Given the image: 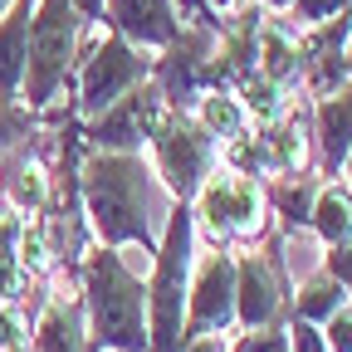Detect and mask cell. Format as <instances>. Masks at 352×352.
Segmentation results:
<instances>
[{
    "instance_id": "5bb4252c",
    "label": "cell",
    "mask_w": 352,
    "mask_h": 352,
    "mask_svg": "<svg viewBox=\"0 0 352 352\" xmlns=\"http://www.w3.org/2000/svg\"><path fill=\"white\" fill-rule=\"evenodd\" d=\"M352 152V83L333 98L314 103V171L323 182H338Z\"/></svg>"
},
{
    "instance_id": "d6986e66",
    "label": "cell",
    "mask_w": 352,
    "mask_h": 352,
    "mask_svg": "<svg viewBox=\"0 0 352 352\" xmlns=\"http://www.w3.org/2000/svg\"><path fill=\"white\" fill-rule=\"evenodd\" d=\"M308 230H314L323 245L352 240V191H347L342 182H323V186H318L314 215H308Z\"/></svg>"
},
{
    "instance_id": "e0dca14e",
    "label": "cell",
    "mask_w": 352,
    "mask_h": 352,
    "mask_svg": "<svg viewBox=\"0 0 352 352\" xmlns=\"http://www.w3.org/2000/svg\"><path fill=\"white\" fill-rule=\"evenodd\" d=\"M30 15H34V0H15V6L0 15V103H20L25 50H30Z\"/></svg>"
},
{
    "instance_id": "d4e9b609",
    "label": "cell",
    "mask_w": 352,
    "mask_h": 352,
    "mask_svg": "<svg viewBox=\"0 0 352 352\" xmlns=\"http://www.w3.org/2000/svg\"><path fill=\"white\" fill-rule=\"evenodd\" d=\"M30 132H39V122H34L20 103H0V157H6L15 142H25Z\"/></svg>"
},
{
    "instance_id": "ba28073f",
    "label": "cell",
    "mask_w": 352,
    "mask_h": 352,
    "mask_svg": "<svg viewBox=\"0 0 352 352\" xmlns=\"http://www.w3.org/2000/svg\"><path fill=\"white\" fill-rule=\"evenodd\" d=\"M147 147H152L157 176H162V186L171 191V201H186V206H191V196L201 191V182L220 162V142L191 113H176V108H171V118L162 122V132Z\"/></svg>"
},
{
    "instance_id": "4dcf8cb0",
    "label": "cell",
    "mask_w": 352,
    "mask_h": 352,
    "mask_svg": "<svg viewBox=\"0 0 352 352\" xmlns=\"http://www.w3.org/2000/svg\"><path fill=\"white\" fill-rule=\"evenodd\" d=\"M182 352H226V342L220 338H191V342H182Z\"/></svg>"
},
{
    "instance_id": "277c9868",
    "label": "cell",
    "mask_w": 352,
    "mask_h": 352,
    "mask_svg": "<svg viewBox=\"0 0 352 352\" xmlns=\"http://www.w3.org/2000/svg\"><path fill=\"white\" fill-rule=\"evenodd\" d=\"M191 245H196L191 206L171 201L166 235L152 254V284H147V352H182L186 289H191Z\"/></svg>"
},
{
    "instance_id": "1f68e13d",
    "label": "cell",
    "mask_w": 352,
    "mask_h": 352,
    "mask_svg": "<svg viewBox=\"0 0 352 352\" xmlns=\"http://www.w3.org/2000/svg\"><path fill=\"white\" fill-rule=\"evenodd\" d=\"M254 6H264V10H274V15H284V10L294 6V0H254Z\"/></svg>"
},
{
    "instance_id": "8fae6325",
    "label": "cell",
    "mask_w": 352,
    "mask_h": 352,
    "mask_svg": "<svg viewBox=\"0 0 352 352\" xmlns=\"http://www.w3.org/2000/svg\"><path fill=\"white\" fill-rule=\"evenodd\" d=\"M230 323H235V254L230 250H210L191 270L182 342H191V338H220Z\"/></svg>"
},
{
    "instance_id": "603a6c76",
    "label": "cell",
    "mask_w": 352,
    "mask_h": 352,
    "mask_svg": "<svg viewBox=\"0 0 352 352\" xmlns=\"http://www.w3.org/2000/svg\"><path fill=\"white\" fill-rule=\"evenodd\" d=\"M235 94H240V108H245V118H250V127H270L284 108H289V88H279V83H270V78H264V74H250L240 88H235Z\"/></svg>"
},
{
    "instance_id": "30bf717a",
    "label": "cell",
    "mask_w": 352,
    "mask_h": 352,
    "mask_svg": "<svg viewBox=\"0 0 352 352\" xmlns=\"http://www.w3.org/2000/svg\"><path fill=\"white\" fill-rule=\"evenodd\" d=\"M284 235L270 230L264 235V254L250 250L235 259V323L245 333L274 328L284 303H289V279H284Z\"/></svg>"
},
{
    "instance_id": "8992f818",
    "label": "cell",
    "mask_w": 352,
    "mask_h": 352,
    "mask_svg": "<svg viewBox=\"0 0 352 352\" xmlns=\"http://www.w3.org/2000/svg\"><path fill=\"white\" fill-rule=\"evenodd\" d=\"M142 78H152V59L142 50H132L122 34H98L88 50H78V64H74V118L88 122L98 118L103 108H113L127 88H138Z\"/></svg>"
},
{
    "instance_id": "52a82bcc",
    "label": "cell",
    "mask_w": 352,
    "mask_h": 352,
    "mask_svg": "<svg viewBox=\"0 0 352 352\" xmlns=\"http://www.w3.org/2000/svg\"><path fill=\"white\" fill-rule=\"evenodd\" d=\"M166 118H171V103L162 98V88L152 78H142L113 108L78 122V142H83V152H142L162 132Z\"/></svg>"
},
{
    "instance_id": "7a4b0ae2",
    "label": "cell",
    "mask_w": 352,
    "mask_h": 352,
    "mask_svg": "<svg viewBox=\"0 0 352 352\" xmlns=\"http://www.w3.org/2000/svg\"><path fill=\"white\" fill-rule=\"evenodd\" d=\"M83 20L74 0H34L30 15V50H25V83H20V108L44 122H69L74 108L64 103L74 88V64L83 50Z\"/></svg>"
},
{
    "instance_id": "9a60e30c",
    "label": "cell",
    "mask_w": 352,
    "mask_h": 352,
    "mask_svg": "<svg viewBox=\"0 0 352 352\" xmlns=\"http://www.w3.org/2000/svg\"><path fill=\"white\" fill-rule=\"evenodd\" d=\"M34 347L30 352H88V333H83V303L74 294H50L44 314L34 318Z\"/></svg>"
},
{
    "instance_id": "e575fe53",
    "label": "cell",
    "mask_w": 352,
    "mask_h": 352,
    "mask_svg": "<svg viewBox=\"0 0 352 352\" xmlns=\"http://www.w3.org/2000/svg\"><path fill=\"white\" fill-rule=\"evenodd\" d=\"M10 6H15V0H0V15H6V10H10Z\"/></svg>"
},
{
    "instance_id": "4316f807",
    "label": "cell",
    "mask_w": 352,
    "mask_h": 352,
    "mask_svg": "<svg viewBox=\"0 0 352 352\" xmlns=\"http://www.w3.org/2000/svg\"><path fill=\"white\" fill-rule=\"evenodd\" d=\"M284 338H289V352H328V338H323V328H318V323L289 318Z\"/></svg>"
},
{
    "instance_id": "f1b7e54d",
    "label": "cell",
    "mask_w": 352,
    "mask_h": 352,
    "mask_svg": "<svg viewBox=\"0 0 352 352\" xmlns=\"http://www.w3.org/2000/svg\"><path fill=\"white\" fill-rule=\"evenodd\" d=\"M323 338H328V352H352V308L347 303L323 323Z\"/></svg>"
},
{
    "instance_id": "9c48e42d",
    "label": "cell",
    "mask_w": 352,
    "mask_h": 352,
    "mask_svg": "<svg viewBox=\"0 0 352 352\" xmlns=\"http://www.w3.org/2000/svg\"><path fill=\"white\" fill-rule=\"evenodd\" d=\"M215 44H220V30L191 20L162 50V59H152V83L176 113H186L206 88H215Z\"/></svg>"
},
{
    "instance_id": "836d02e7",
    "label": "cell",
    "mask_w": 352,
    "mask_h": 352,
    "mask_svg": "<svg viewBox=\"0 0 352 352\" xmlns=\"http://www.w3.org/2000/svg\"><path fill=\"white\" fill-rule=\"evenodd\" d=\"M342 186L352 191V152H347V162H342Z\"/></svg>"
},
{
    "instance_id": "d590c367",
    "label": "cell",
    "mask_w": 352,
    "mask_h": 352,
    "mask_svg": "<svg viewBox=\"0 0 352 352\" xmlns=\"http://www.w3.org/2000/svg\"><path fill=\"white\" fill-rule=\"evenodd\" d=\"M10 352H25V347H10Z\"/></svg>"
},
{
    "instance_id": "7c38bea8",
    "label": "cell",
    "mask_w": 352,
    "mask_h": 352,
    "mask_svg": "<svg viewBox=\"0 0 352 352\" xmlns=\"http://www.w3.org/2000/svg\"><path fill=\"white\" fill-rule=\"evenodd\" d=\"M103 25L122 34L132 50L162 54L182 34V10H176V0H103Z\"/></svg>"
},
{
    "instance_id": "5b68a950",
    "label": "cell",
    "mask_w": 352,
    "mask_h": 352,
    "mask_svg": "<svg viewBox=\"0 0 352 352\" xmlns=\"http://www.w3.org/2000/svg\"><path fill=\"white\" fill-rule=\"evenodd\" d=\"M191 220H196V230L210 240V250H230L240 240H264L274 230L270 201H264V182L240 176V171H226L220 162L201 182V191L191 196Z\"/></svg>"
},
{
    "instance_id": "ffe728a7",
    "label": "cell",
    "mask_w": 352,
    "mask_h": 352,
    "mask_svg": "<svg viewBox=\"0 0 352 352\" xmlns=\"http://www.w3.org/2000/svg\"><path fill=\"white\" fill-rule=\"evenodd\" d=\"M215 142H226V138H235V132H245L250 127V118H245V108H240V94L235 88H206V94L186 108Z\"/></svg>"
},
{
    "instance_id": "83f0119b",
    "label": "cell",
    "mask_w": 352,
    "mask_h": 352,
    "mask_svg": "<svg viewBox=\"0 0 352 352\" xmlns=\"http://www.w3.org/2000/svg\"><path fill=\"white\" fill-rule=\"evenodd\" d=\"M25 347V308L20 303H0V352Z\"/></svg>"
},
{
    "instance_id": "cb8c5ba5",
    "label": "cell",
    "mask_w": 352,
    "mask_h": 352,
    "mask_svg": "<svg viewBox=\"0 0 352 352\" xmlns=\"http://www.w3.org/2000/svg\"><path fill=\"white\" fill-rule=\"evenodd\" d=\"M15 254H20V264L30 270V279H50V274L59 270L54 245H50V235H44V220H39V215H25L20 240H15Z\"/></svg>"
},
{
    "instance_id": "d6a6232c",
    "label": "cell",
    "mask_w": 352,
    "mask_h": 352,
    "mask_svg": "<svg viewBox=\"0 0 352 352\" xmlns=\"http://www.w3.org/2000/svg\"><path fill=\"white\" fill-rule=\"evenodd\" d=\"M210 10H215V15H220V10H230V15H235V10H240V0H210Z\"/></svg>"
},
{
    "instance_id": "44dd1931",
    "label": "cell",
    "mask_w": 352,
    "mask_h": 352,
    "mask_svg": "<svg viewBox=\"0 0 352 352\" xmlns=\"http://www.w3.org/2000/svg\"><path fill=\"white\" fill-rule=\"evenodd\" d=\"M220 166H226V171H240V176H254V182H270L274 166H270L264 127H245V132H235V138L220 142Z\"/></svg>"
},
{
    "instance_id": "6da1fadb",
    "label": "cell",
    "mask_w": 352,
    "mask_h": 352,
    "mask_svg": "<svg viewBox=\"0 0 352 352\" xmlns=\"http://www.w3.org/2000/svg\"><path fill=\"white\" fill-rule=\"evenodd\" d=\"M78 201H83V220L98 245L108 250L142 245L147 254H157V240L147 230L152 166L142 162V152H83Z\"/></svg>"
},
{
    "instance_id": "3957f363",
    "label": "cell",
    "mask_w": 352,
    "mask_h": 352,
    "mask_svg": "<svg viewBox=\"0 0 352 352\" xmlns=\"http://www.w3.org/2000/svg\"><path fill=\"white\" fill-rule=\"evenodd\" d=\"M78 303L98 352H147V284L118 250L94 245L78 259Z\"/></svg>"
},
{
    "instance_id": "484cf974",
    "label": "cell",
    "mask_w": 352,
    "mask_h": 352,
    "mask_svg": "<svg viewBox=\"0 0 352 352\" xmlns=\"http://www.w3.org/2000/svg\"><path fill=\"white\" fill-rule=\"evenodd\" d=\"M342 10H352V0H294V6H289V15L298 20V30L328 25V20H338Z\"/></svg>"
},
{
    "instance_id": "2e32d148",
    "label": "cell",
    "mask_w": 352,
    "mask_h": 352,
    "mask_svg": "<svg viewBox=\"0 0 352 352\" xmlns=\"http://www.w3.org/2000/svg\"><path fill=\"white\" fill-rule=\"evenodd\" d=\"M318 186H323L318 171H298V176H274V182H264V201H270V215H274L279 235L308 230V215H314Z\"/></svg>"
},
{
    "instance_id": "4fadbf2b",
    "label": "cell",
    "mask_w": 352,
    "mask_h": 352,
    "mask_svg": "<svg viewBox=\"0 0 352 352\" xmlns=\"http://www.w3.org/2000/svg\"><path fill=\"white\" fill-rule=\"evenodd\" d=\"M264 142H270V166L274 176H298L314 171V103L308 98H289V108L264 127ZM270 176V182H274Z\"/></svg>"
},
{
    "instance_id": "f546056e",
    "label": "cell",
    "mask_w": 352,
    "mask_h": 352,
    "mask_svg": "<svg viewBox=\"0 0 352 352\" xmlns=\"http://www.w3.org/2000/svg\"><path fill=\"white\" fill-rule=\"evenodd\" d=\"M235 352H289V338L274 333V328H259V333H245L235 342Z\"/></svg>"
},
{
    "instance_id": "ac0fdd59",
    "label": "cell",
    "mask_w": 352,
    "mask_h": 352,
    "mask_svg": "<svg viewBox=\"0 0 352 352\" xmlns=\"http://www.w3.org/2000/svg\"><path fill=\"white\" fill-rule=\"evenodd\" d=\"M298 69H303V59H298V34L284 30V20L264 15V25H259V64H254V74H264L270 83L289 88V83L298 78Z\"/></svg>"
},
{
    "instance_id": "7402d4cb",
    "label": "cell",
    "mask_w": 352,
    "mask_h": 352,
    "mask_svg": "<svg viewBox=\"0 0 352 352\" xmlns=\"http://www.w3.org/2000/svg\"><path fill=\"white\" fill-rule=\"evenodd\" d=\"M342 303H347V289H342L333 274L318 270L314 279H308V284L294 294V318H303V323H328Z\"/></svg>"
}]
</instances>
